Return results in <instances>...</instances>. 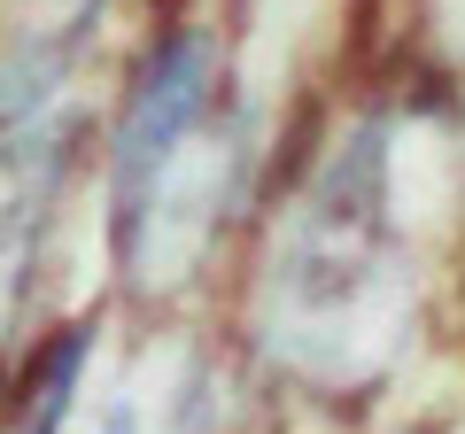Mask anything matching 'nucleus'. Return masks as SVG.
<instances>
[{
    "label": "nucleus",
    "mask_w": 465,
    "mask_h": 434,
    "mask_svg": "<svg viewBox=\"0 0 465 434\" xmlns=\"http://www.w3.org/2000/svg\"><path fill=\"white\" fill-rule=\"evenodd\" d=\"M450 225H465L458 85L388 70L311 101L225 287L249 396L333 427L381 411L434 334Z\"/></svg>",
    "instance_id": "1"
},
{
    "label": "nucleus",
    "mask_w": 465,
    "mask_h": 434,
    "mask_svg": "<svg viewBox=\"0 0 465 434\" xmlns=\"http://www.w3.org/2000/svg\"><path fill=\"white\" fill-rule=\"evenodd\" d=\"M94 124L101 295L140 326L225 302L272 194L287 124L217 0H133Z\"/></svg>",
    "instance_id": "2"
},
{
    "label": "nucleus",
    "mask_w": 465,
    "mask_h": 434,
    "mask_svg": "<svg viewBox=\"0 0 465 434\" xmlns=\"http://www.w3.org/2000/svg\"><path fill=\"white\" fill-rule=\"evenodd\" d=\"M0 8H133V0H0Z\"/></svg>",
    "instance_id": "3"
}]
</instances>
